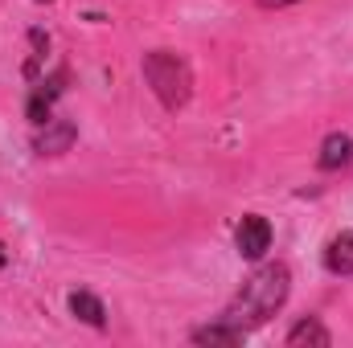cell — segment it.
Segmentation results:
<instances>
[{
	"label": "cell",
	"mask_w": 353,
	"mask_h": 348,
	"mask_svg": "<svg viewBox=\"0 0 353 348\" xmlns=\"http://www.w3.org/2000/svg\"><path fill=\"white\" fill-rule=\"evenodd\" d=\"M288 295H292V270H288V262H263V266H255L247 274L243 291L226 303V312L218 320L230 324L239 336H247V332L263 328L267 320L288 303Z\"/></svg>",
	"instance_id": "obj_1"
},
{
	"label": "cell",
	"mask_w": 353,
	"mask_h": 348,
	"mask_svg": "<svg viewBox=\"0 0 353 348\" xmlns=\"http://www.w3.org/2000/svg\"><path fill=\"white\" fill-rule=\"evenodd\" d=\"M140 70H144V83L152 87V94L161 98L165 111H181L189 102V94H193V70H189V62L181 54L152 50V54H144Z\"/></svg>",
	"instance_id": "obj_2"
},
{
	"label": "cell",
	"mask_w": 353,
	"mask_h": 348,
	"mask_svg": "<svg viewBox=\"0 0 353 348\" xmlns=\"http://www.w3.org/2000/svg\"><path fill=\"white\" fill-rule=\"evenodd\" d=\"M234 246H239V254L243 259H263L267 250H271V221H267L263 213H247L243 221H239V230H234Z\"/></svg>",
	"instance_id": "obj_3"
},
{
	"label": "cell",
	"mask_w": 353,
	"mask_h": 348,
	"mask_svg": "<svg viewBox=\"0 0 353 348\" xmlns=\"http://www.w3.org/2000/svg\"><path fill=\"white\" fill-rule=\"evenodd\" d=\"M74 140H79V127L70 123V119H50V123H41L37 127V135H33V152L37 156H66L70 148H74Z\"/></svg>",
	"instance_id": "obj_4"
},
{
	"label": "cell",
	"mask_w": 353,
	"mask_h": 348,
	"mask_svg": "<svg viewBox=\"0 0 353 348\" xmlns=\"http://www.w3.org/2000/svg\"><path fill=\"white\" fill-rule=\"evenodd\" d=\"M304 345H312V348H329L333 345V332L316 320V316H308V320H300L292 332H288V348H304Z\"/></svg>",
	"instance_id": "obj_5"
},
{
	"label": "cell",
	"mask_w": 353,
	"mask_h": 348,
	"mask_svg": "<svg viewBox=\"0 0 353 348\" xmlns=\"http://www.w3.org/2000/svg\"><path fill=\"white\" fill-rule=\"evenodd\" d=\"M325 270L329 274H353V234H337L325 246Z\"/></svg>",
	"instance_id": "obj_6"
},
{
	"label": "cell",
	"mask_w": 353,
	"mask_h": 348,
	"mask_svg": "<svg viewBox=\"0 0 353 348\" xmlns=\"http://www.w3.org/2000/svg\"><path fill=\"white\" fill-rule=\"evenodd\" d=\"M350 160H353V140L341 135V131H333V135L321 144V168H325V173H337V168H345Z\"/></svg>",
	"instance_id": "obj_7"
},
{
	"label": "cell",
	"mask_w": 353,
	"mask_h": 348,
	"mask_svg": "<svg viewBox=\"0 0 353 348\" xmlns=\"http://www.w3.org/2000/svg\"><path fill=\"white\" fill-rule=\"evenodd\" d=\"M70 312L90 324V328H103L107 324V307H103V299L99 295H90V291H70Z\"/></svg>",
	"instance_id": "obj_8"
},
{
	"label": "cell",
	"mask_w": 353,
	"mask_h": 348,
	"mask_svg": "<svg viewBox=\"0 0 353 348\" xmlns=\"http://www.w3.org/2000/svg\"><path fill=\"white\" fill-rule=\"evenodd\" d=\"M239 340H243V336H239L230 324H222V320H214V324H205V328L193 332V345H226L230 348V345H239Z\"/></svg>",
	"instance_id": "obj_9"
},
{
	"label": "cell",
	"mask_w": 353,
	"mask_h": 348,
	"mask_svg": "<svg viewBox=\"0 0 353 348\" xmlns=\"http://www.w3.org/2000/svg\"><path fill=\"white\" fill-rule=\"evenodd\" d=\"M263 8H288V4H296V0H259Z\"/></svg>",
	"instance_id": "obj_10"
},
{
	"label": "cell",
	"mask_w": 353,
	"mask_h": 348,
	"mask_svg": "<svg viewBox=\"0 0 353 348\" xmlns=\"http://www.w3.org/2000/svg\"><path fill=\"white\" fill-rule=\"evenodd\" d=\"M0 266H4V246H0Z\"/></svg>",
	"instance_id": "obj_11"
}]
</instances>
